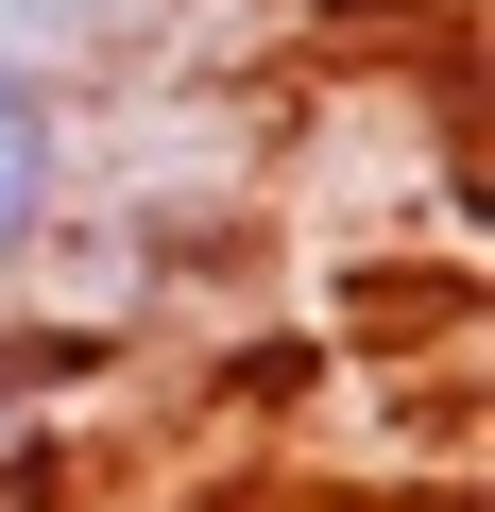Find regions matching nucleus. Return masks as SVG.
<instances>
[{"label":"nucleus","instance_id":"obj_1","mask_svg":"<svg viewBox=\"0 0 495 512\" xmlns=\"http://www.w3.org/2000/svg\"><path fill=\"white\" fill-rule=\"evenodd\" d=\"M52 205H69V103L0 52V256H35V239H52Z\"/></svg>","mask_w":495,"mask_h":512}]
</instances>
